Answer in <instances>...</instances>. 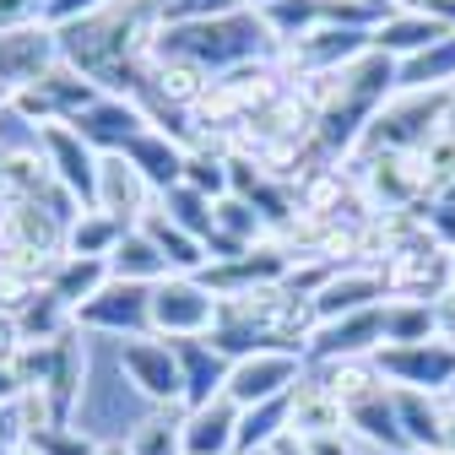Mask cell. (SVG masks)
<instances>
[{
	"label": "cell",
	"mask_w": 455,
	"mask_h": 455,
	"mask_svg": "<svg viewBox=\"0 0 455 455\" xmlns=\"http://www.w3.org/2000/svg\"><path fill=\"white\" fill-rule=\"evenodd\" d=\"M157 54H180V60H196L212 76H228L255 60H276V33L260 12L228 6V12L196 17V22H163Z\"/></svg>",
	"instance_id": "obj_1"
},
{
	"label": "cell",
	"mask_w": 455,
	"mask_h": 455,
	"mask_svg": "<svg viewBox=\"0 0 455 455\" xmlns=\"http://www.w3.org/2000/svg\"><path fill=\"white\" fill-rule=\"evenodd\" d=\"M152 336L163 341H201L217 331L222 299L206 288V276H163L152 288Z\"/></svg>",
	"instance_id": "obj_2"
},
{
	"label": "cell",
	"mask_w": 455,
	"mask_h": 455,
	"mask_svg": "<svg viewBox=\"0 0 455 455\" xmlns=\"http://www.w3.org/2000/svg\"><path fill=\"white\" fill-rule=\"evenodd\" d=\"M120 374L125 385L141 395L147 407H185V374H180V353L174 341L163 336H136V341H120Z\"/></svg>",
	"instance_id": "obj_3"
},
{
	"label": "cell",
	"mask_w": 455,
	"mask_h": 455,
	"mask_svg": "<svg viewBox=\"0 0 455 455\" xmlns=\"http://www.w3.org/2000/svg\"><path fill=\"white\" fill-rule=\"evenodd\" d=\"M60 66H66V54H60V28L28 22V28L0 33V87H6V92H28V87L49 82Z\"/></svg>",
	"instance_id": "obj_4"
},
{
	"label": "cell",
	"mask_w": 455,
	"mask_h": 455,
	"mask_svg": "<svg viewBox=\"0 0 455 455\" xmlns=\"http://www.w3.org/2000/svg\"><path fill=\"white\" fill-rule=\"evenodd\" d=\"M304 379V353H282V347H260L250 358H234V369H228V402H234L239 412L250 407H266V402H282L293 385Z\"/></svg>",
	"instance_id": "obj_5"
},
{
	"label": "cell",
	"mask_w": 455,
	"mask_h": 455,
	"mask_svg": "<svg viewBox=\"0 0 455 455\" xmlns=\"http://www.w3.org/2000/svg\"><path fill=\"white\" fill-rule=\"evenodd\" d=\"M38 152H44V163H49L54 185L71 190V196L92 212V196H98V163H103V152H98V147H92L71 120L44 125V131H38Z\"/></svg>",
	"instance_id": "obj_6"
},
{
	"label": "cell",
	"mask_w": 455,
	"mask_h": 455,
	"mask_svg": "<svg viewBox=\"0 0 455 455\" xmlns=\"http://www.w3.org/2000/svg\"><path fill=\"white\" fill-rule=\"evenodd\" d=\"M92 212L114 217L120 228H141L152 212H157V190L147 185V174L125 157V152H103L98 163V196H92Z\"/></svg>",
	"instance_id": "obj_7"
},
{
	"label": "cell",
	"mask_w": 455,
	"mask_h": 455,
	"mask_svg": "<svg viewBox=\"0 0 455 455\" xmlns=\"http://www.w3.org/2000/svg\"><path fill=\"white\" fill-rule=\"evenodd\" d=\"M152 288H136V282H108V288L76 309V325L87 336H114V341H136L152 336Z\"/></svg>",
	"instance_id": "obj_8"
},
{
	"label": "cell",
	"mask_w": 455,
	"mask_h": 455,
	"mask_svg": "<svg viewBox=\"0 0 455 455\" xmlns=\"http://www.w3.org/2000/svg\"><path fill=\"white\" fill-rule=\"evenodd\" d=\"M374 369L385 374L390 390H423V395H444L455 379V347L444 341H418V347H379Z\"/></svg>",
	"instance_id": "obj_9"
},
{
	"label": "cell",
	"mask_w": 455,
	"mask_h": 455,
	"mask_svg": "<svg viewBox=\"0 0 455 455\" xmlns=\"http://www.w3.org/2000/svg\"><path fill=\"white\" fill-rule=\"evenodd\" d=\"M385 299H390L385 271H379V266L353 260V266H336V271L320 282V293H315V315H320V325H325V320H347V315L379 309Z\"/></svg>",
	"instance_id": "obj_10"
},
{
	"label": "cell",
	"mask_w": 455,
	"mask_h": 455,
	"mask_svg": "<svg viewBox=\"0 0 455 455\" xmlns=\"http://www.w3.org/2000/svg\"><path fill=\"white\" fill-rule=\"evenodd\" d=\"M379 347H385V315L363 309L347 320H325L309 341L304 363H353V358H374Z\"/></svg>",
	"instance_id": "obj_11"
},
{
	"label": "cell",
	"mask_w": 455,
	"mask_h": 455,
	"mask_svg": "<svg viewBox=\"0 0 455 455\" xmlns=\"http://www.w3.org/2000/svg\"><path fill=\"white\" fill-rule=\"evenodd\" d=\"M98 152H125L141 131H152V120H147V108L136 103V98H114V92H103L98 103H87L76 120H71Z\"/></svg>",
	"instance_id": "obj_12"
},
{
	"label": "cell",
	"mask_w": 455,
	"mask_h": 455,
	"mask_svg": "<svg viewBox=\"0 0 455 455\" xmlns=\"http://www.w3.org/2000/svg\"><path fill=\"white\" fill-rule=\"evenodd\" d=\"M450 33H455V28L439 22V17H428V12H390V17L374 22V49L390 54V60L402 66V60H418L423 49H434V44L450 38Z\"/></svg>",
	"instance_id": "obj_13"
},
{
	"label": "cell",
	"mask_w": 455,
	"mask_h": 455,
	"mask_svg": "<svg viewBox=\"0 0 455 455\" xmlns=\"http://www.w3.org/2000/svg\"><path fill=\"white\" fill-rule=\"evenodd\" d=\"M239 407L217 395L206 407L185 412V455H239Z\"/></svg>",
	"instance_id": "obj_14"
},
{
	"label": "cell",
	"mask_w": 455,
	"mask_h": 455,
	"mask_svg": "<svg viewBox=\"0 0 455 455\" xmlns=\"http://www.w3.org/2000/svg\"><path fill=\"white\" fill-rule=\"evenodd\" d=\"M174 353H180V374H185V407H206L217 402V395L228 390V369H234V358L217 353L212 341H174Z\"/></svg>",
	"instance_id": "obj_15"
},
{
	"label": "cell",
	"mask_w": 455,
	"mask_h": 455,
	"mask_svg": "<svg viewBox=\"0 0 455 455\" xmlns=\"http://www.w3.org/2000/svg\"><path fill=\"white\" fill-rule=\"evenodd\" d=\"M341 428H347V407H341L325 385H315L304 374L288 395V434L293 439H320V434H341Z\"/></svg>",
	"instance_id": "obj_16"
},
{
	"label": "cell",
	"mask_w": 455,
	"mask_h": 455,
	"mask_svg": "<svg viewBox=\"0 0 455 455\" xmlns=\"http://www.w3.org/2000/svg\"><path fill=\"white\" fill-rule=\"evenodd\" d=\"M347 428H353L363 444L385 450V455H412V444H407V434H402V418H395V390H390V385L347 407Z\"/></svg>",
	"instance_id": "obj_17"
},
{
	"label": "cell",
	"mask_w": 455,
	"mask_h": 455,
	"mask_svg": "<svg viewBox=\"0 0 455 455\" xmlns=\"http://www.w3.org/2000/svg\"><path fill=\"white\" fill-rule=\"evenodd\" d=\"M125 157L147 174V185L163 196V190H174V185H185V157H190V147L180 141V136H168V131H141L131 147H125Z\"/></svg>",
	"instance_id": "obj_18"
},
{
	"label": "cell",
	"mask_w": 455,
	"mask_h": 455,
	"mask_svg": "<svg viewBox=\"0 0 455 455\" xmlns=\"http://www.w3.org/2000/svg\"><path fill=\"white\" fill-rule=\"evenodd\" d=\"M108 276L114 282H136V288H157V282L174 276V271H168V260L152 244L147 228H125V239L114 244V255H108Z\"/></svg>",
	"instance_id": "obj_19"
},
{
	"label": "cell",
	"mask_w": 455,
	"mask_h": 455,
	"mask_svg": "<svg viewBox=\"0 0 455 455\" xmlns=\"http://www.w3.org/2000/svg\"><path fill=\"white\" fill-rule=\"evenodd\" d=\"M185 412L190 407H147L125 434L131 455H185Z\"/></svg>",
	"instance_id": "obj_20"
},
{
	"label": "cell",
	"mask_w": 455,
	"mask_h": 455,
	"mask_svg": "<svg viewBox=\"0 0 455 455\" xmlns=\"http://www.w3.org/2000/svg\"><path fill=\"white\" fill-rule=\"evenodd\" d=\"M108 260H87V255H60V266H54V276H49V293L60 299L71 315L82 309V304H92L103 288H108Z\"/></svg>",
	"instance_id": "obj_21"
},
{
	"label": "cell",
	"mask_w": 455,
	"mask_h": 455,
	"mask_svg": "<svg viewBox=\"0 0 455 455\" xmlns=\"http://www.w3.org/2000/svg\"><path fill=\"white\" fill-rule=\"evenodd\" d=\"M141 228L152 234V244L163 250V260H168V271H174V276H201V271L212 266V255H206V239L185 234V228H180V222H168L163 212H152Z\"/></svg>",
	"instance_id": "obj_22"
},
{
	"label": "cell",
	"mask_w": 455,
	"mask_h": 455,
	"mask_svg": "<svg viewBox=\"0 0 455 455\" xmlns=\"http://www.w3.org/2000/svg\"><path fill=\"white\" fill-rule=\"evenodd\" d=\"M385 347H418V341H434V309L423 299H385Z\"/></svg>",
	"instance_id": "obj_23"
},
{
	"label": "cell",
	"mask_w": 455,
	"mask_h": 455,
	"mask_svg": "<svg viewBox=\"0 0 455 455\" xmlns=\"http://www.w3.org/2000/svg\"><path fill=\"white\" fill-rule=\"evenodd\" d=\"M17 331H22V341H60L66 331H76V315L54 299L49 288H38V293L17 309Z\"/></svg>",
	"instance_id": "obj_24"
},
{
	"label": "cell",
	"mask_w": 455,
	"mask_h": 455,
	"mask_svg": "<svg viewBox=\"0 0 455 455\" xmlns=\"http://www.w3.org/2000/svg\"><path fill=\"white\" fill-rule=\"evenodd\" d=\"M212 217H217V234H228L244 250H255L260 239H271V222L260 217V206L244 201V196H234V190H228L222 201H212Z\"/></svg>",
	"instance_id": "obj_25"
},
{
	"label": "cell",
	"mask_w": 455,
	"mask_h": 455,
	"mask_svg": "<svg viewBox=\"0 0 455 455\" xmlns=\"http://www.w3.org/2000/svg\"><path fill=\"white\" fill-rule=\"evenodd\" d=\"M125 239V228L103 217V212H82L71 228H66V255H87V260H108L114 244Z\"/></svg>",
	"instance_id": "obj_26"
},
{
	"label": "cell",
	"mask_w": 455,
	"mask_h": 455,
	"mask_svg": "<svg viewBox=\"0 0 455 455\" xmlns=\"http://www.w3.org/2000/svg\"><path fill=\"white\" fill-rule=\"evenodd\" d=\"M157 212H163L168 222H180L185 234H196V239H212V228H217V217H212V196H201V190H190V185L163 190V196H157Z\"/></svg>",
	"instance_id": "obj_27"
},
{
	"label": "cell",
	"mask_w": 455,
	"mask_h": 455,
	"mask_svg": "<svg viewBox=\"0 0 455 455\" xmlns=\"http://www.w3.org/2000/svg\"><path fill=\"white\" fill-rule=\"evenodd\" d=\"M288 395H293V390H288ZM288 395H282V402H266V407H250V412L239 418V455L271 450L282 434H288Z\"/></svg>",
	"instance_id": "obj_28"
},
{
	"label": "cell",
	"mask_w": 455,
	"mask_h": 455,
	"mask_svg": "<svg viewBox=\"0 0 455 455\" xmlns=\"http://www.w3.org/2000/svg\"><path fill=\"white\" fill-rule=\"evenodd\" d=\"M28 450H33V455H92L98 439H92L87 428L66 423V428H44L38 439H28Z\"/></svg>",
	"instance_id": "obj_29"
},
{
	"label": "cell",
	"mask_w": 455,
	"mask_h": 455,
	"mask_svg": "<svg viewBox=\"0 0 455 455\" xmlns=\"http://www.w3.org/2000/svg\"><path fill=\"white\" fill-rule=\"evenodd\" d=\"M28 22H49V0H0V33Z\"/></svg>",
	"instance_id": "obj_30"
},
{
	"label": "cell",
	"mask_w": 455,
	"mask_h": 455,
	"mask_svg": "<svg viewBox=\"0 0 455 455\" xmlns=\"http://www.w3.org/2000/svg\"><path fill=\"white\" fill-rule=\"evenodd\" d=\"M103 6H114V0H49V28H71V22H82Z\"/></svg>",
	"instance_id": "obj_31"
},
{
	"label": "cell",
	"mask_w": 455,
	"mask_h": 455,
	"mask_svg": "<svg viewBox=\"0 0 455 455\" xmlns=\"http://www.w3.org/2000/svg\"><path fill=\"white\" fill-rule=\"evenodd\" d=\"M434 309V341H444V347H455V282L428 304Z\"/></svg>",
	"instance_id": "obj_32"
},
{
	"label": "cell",
	"mask_w": 455,
	"mask_h": 455,
	"mask_svg": "<svg viewBox=\"0 0 455 455\" xmlns=\"http://www.w3.org/2000/svg\"><path fill=\"white\" fill-rule=\"evenodd\" d=\"M309 455H358V434L341 428V434H320V439H299Z\"/></svg>",
	"instance_id": "obj_33"
},
{
	"label": "cell",
	"mask_w": 455,
	"mask_h": 455,
	"mask_svg": "<svg viewBox=\"0 0 455 455\" xmlns=\"http://www.w3.org/2000/svg\"><path fill=\"white\" fill-rule=\"evenodd\" d=\"M22 347V331H17V315L12 309H0V363H12Z\"/></svg>",
	"instance_id": "obj_34"
},
{
	"label": "cell",
	"mask_w": 455,
	"mask_h": 455,
	"mask_svg": "<svg viewBox=\"0 0 455 455\" xmlns=\"http://www.w3.org/2000/svg\"><path fill=\"white\" fill-rule=\"evenodd\" d=\"M439 455H455V407L444 402V423H439Z\"/></svg>",
	"instance_id": "obj_35"
},
{
	"label": "cell",
	"mask_w": 455,
	"mask_h": 455,
	"mask_svg": "<svg viewBox=\"0 0 455 455\" xmlns=\"http://www.w3.org/2000/svg\"><path fill=\"white\" fill-rule=\"evenodd\" d=\"M22 395V385H17V374H12V363H0V407H12Z\"/></svg>",
	"instance_id": "obj_36"
},
{
	"label": "cell",
	"mask_w": 455,
	"mask_h": 455,
	"mask_svg": "<svg viewBox=\"0 0 455 455\" xmlns=\"http://www.w3.org/2000/svg\"><path fill=\"white\" fill-rule=\"evenodd\" d=\"M374 6H379V12L390 17V12H423V6H428V0H374Z\"/></svg>",
	"instance_id": "obj_37"
},
{
	"label": "cell",
	"mask_w": 455,
	"mask_h": 455,
	"mask_svg": "<svg viewBox=\"0 0 455 455\" xmlns=\"http://www.w3.org/2000/svg\"><path fill=\"white\" fill-rule=\"evenodd\" d=\"M271 450H276V455H309V450H304V444H299V439H293V434H282V439H276V444H271Z\"/></svg>",
	"instance_id": "obj_38"
},
{
	"label": "cell",
	"mask_w": 455,
	"mask_h": 455,
	"mask_svg": "<svg viewBox=\"0 0 455 455\" xmlns=\"http://www.w3.org/2000/svg\"><path fill=\"white\" fill-rule=\"evenodd\" d=\"M92 455H131V444H125V439H98Z\"/></svg>",
	"instance_id": "obj_39"
},
{
	"label": "cell",
	"mask_w": 455,
	"mask_h": 455,
	"mask_svg": "<svg viewBox=\"0 0 455 455\" xmlns=\"http://www.w3.org/2000/svg\"><path fill=\"white\" fill-rule=\"evenodd\" d=\"M239 6H250V12H271L276 0H239Z\"/></svg>",
	"instance_id": "obj_40"
},
{
	"label": "cell",
	"mask_w": 455,
	"mask_h": 455,
	"mask_svg": "<svg viewBox=\"0 0 455 455\" xmlns=\"http://www.w3.org/2000/svg\"><path fill=\"white\" fill-rule=\"evenodd\" d=\"M444 402H450V407H455V379H450V390H444Z\"/></svg>",
	"instance_id": "obj_41"
},
{
	"label": "cell",
	"mask_w": 455,
	"mask_h": 455,
	"mask_svg": "<svg viewBox=\"0 0 455 455\" xmlns=\"http://www.w3.org/2000/svg\"><path fill=\"white\" fill-rule=\"evenodd\" d=\"M141 6H157V12H163V0H141Z\"/></svg>",
	"instance_id": "obj_42"
},
{
	"label": "cell",
	"mask_w": 455,
	"mask_h": 455,
	"mask_svg": "<svg viewBox=\"0 0 455 455\" xmlns=\"http://www.w3.org/2000/svg\"><path fill=\"white\" fill-rule=\"evenodd\" d=\"M250 455H276V450H250Z\"/></svg>",
	"instance_id": "obj_43"
},
{
	"label": "cell",
	"mask_w": 455,
	"mask_h": 455,
	"mask_svg": "<svg viewBox=\"0 0 455 455\" xmlns=\"http://www.w3.org/2000/svg\"><path fill=\"white\" fill-rule=\"evenodd\" d=\"M28 455H33V450H28Z\"/></svg>",
	"instance_id": "obj_44"
}]
</instances>
